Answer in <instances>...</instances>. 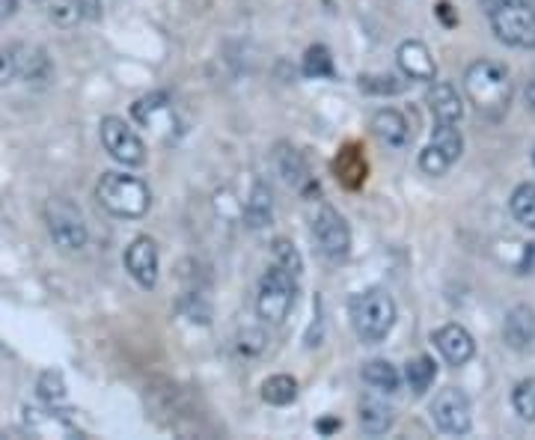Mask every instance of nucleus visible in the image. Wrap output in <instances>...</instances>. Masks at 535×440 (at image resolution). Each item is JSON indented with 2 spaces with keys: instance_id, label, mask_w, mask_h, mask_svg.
Segmentation results:
<instances>
[{
  "instance_id": "ddd939ff",
  "label": "nucleus",
  "mask_w": 535,
  "mask_h": 440,
  "mask_svg": "<svg viewBox=\"0 0 535 440\" xmlns=\"http://www.w3.org/2000/svg\"><path fill=\"white\" fill-rule=\"evenodd\" d=\"M428 110L437 122H446V125H458L461 116H464V102L458 96V90L452 84H443V81H431V90L426 96Z\"/></svg>"
},
{
  "instance_id": "5701e85b",
  "label": "nucleus",
  "mask_w": 535,
  "mask_h": 440,
  "mask_svg": "<svg viewBox=\"0 0 535 440\" xmlns=\"http://www.w3.org/2000/svg\"><path fill=\"white\" fill-rule=\"evenodd\" d=\"M434 378H437V366H434V360L431 357H414V360H408V366H405V381H408V387L417 393V396H423L428 387L434 384Z\"/></svg>"
},
{
  "instance_id": "bb28decb",
  "label": "nucleus",
  "mask_w": 535,
  "mask_h": 440,
  "mask_svg": "<svg viewBox=\"0 0 535 440\" xmlns=\"http://www.w3.org/2000/svg\"><path fill=\"white\" fill-rule=\"evenodd\" d=\"M304 75H307V78H333V57H330V51H327L324 45L307 48Z\"/></svg>"
},
{
  "instance_id": "58836bf2",
  "label": "nucleus",
  "mask_w": 535,
  "mask_h": 440,
  "mask_svg": "<svg viewBox=\"0 0 535 440\" xmlns=\"http://www.w3.org/2000/svg\"><path fill=\"white\" fill-rule=\"evenodd\" d=\"M527 105H530V108H535V84H530V87H527Z\"/></svg>"
},
{
  "instance_id": "a211bd4d",
  "label": "nucleus",
  "mask_w": 535,
  "mask_h": 440,
  "mask_svg": "<svg viewBox=\"0 0 535 440\" xmlns=\"http://www.w3.org/2000/svg\"><path fill=\"white\" fill-rule=\"evenodd\" d=\"M271 215H274V203H271V191L268 185L256 182L253 191H250V200L244 206V218H247V226L250 229H262L271 223Z\"/></svg>"
},
{
  "instance_id": "e433bc0d",
  "label": "nucleus",
  "mask_w": 535,
  "mask_h": 440,
  "mask_svg": "<svg viewBox=\"0 0 535 440\" xmlns=\"http://www.w3.org/2000/svg\"><path fill=\"white\" fill-rule=\"evenodd\" d=\"M15 9H18V0H0V21L12 18V15H15Z\"/></svg>"
},
{
  "instance_id": "cd10ccee",
  "label": "nucleus",
  "mask_w": 535,
  "mask_h": 440,
  "mask_svg": "<svg viewBox=\"0 0 535 440\" xmlns=\"http://www.w3.org/2000/svg\"><path fill=\"white\" fill-rule=\"evenodd\" d=\"M274 259H277V265H280L283 271H289L292 277H301L304 259H301V253H298V247H295L292 241L277 238V241H274Z\"/></svg>"
},
{
  "instance_id": "f8f14e48",
  "label": "nucleus",
  "mask_w": 535,
  "mask_h": 440,
  "mask_svg": "<svg viewBox=\"0 0 535 440\" xmlns=\"http://www.w3.org/2000/svg\"><path fill=\"white\" fill-rule=\"evenodd\" d=\"M396 60H399V69L405 72V78L426 81V84L437 81V66H434V57L426 48V42H420V39L402 42L396 51Z\"/></svg>"
},
{
  "instance_id": "4468645a",
  "label": "nucleus",
  "mask_w": 535,
  "mask_h": 440,
  "mask_svg": "<svg viewBox=\"0 0 535 440\" xmlns=\"http://www.w3.org/2000/svg\"><path fill=\"white\" fill-rule=\"evenodd\" d=\"M503 339L512 351H530L535 342V313L527 304H518L509 310L506 325H503Z\"/></svg>"
},
{
  "instance_id": "39448f33",
  "label": "nucleus",
  "mask_w": 535,
  "mask_h": 440,
  "mask_svg": "<svg viewBox=\"0 0 535 440\" xmlns=\"http://www.w3.org/2000/svg\"><path fill=\"white\" fill-rule=\"evenodd\" d=\"M491 27L497 39L512 48H535V9L524 0H503L491 9Z\"/></svg>"
},
{
  "instance_id": "412c9836",
  "label": "nucleus",
  "mask_w": 535,
  "mask_h": 440,
  "mask_svg": "<svg viewBox=\"0 0 535 440\" xmlns=\"http://www.w3.org/2000/svg\"><path fill=\"white\" fill-rule=\"evenodd\" d=\"M262 399H265L268 405H277V408L292 405V402L298 399V381H295L292 375H271V378L262 384Z\"/></svg>"
},
{
  "instance_id": "6e6552de",
  "label": "nucleus",
  "mask_w": 535,
  "mask_h": 440,
  "mask_svg": "<svg viewBox=\"0 0 535 440\" xmlns=\"http://www.w3.org/2000/svg\"><path fill=\"white\" fill-rule=\"evenodd\" d=\"M431 417H434V423L443 435H455V438L467 435L470 426H473V408H470L467 393L458 390V387L440 390L434 405H431Z\"/></svg>"
},
{
  "instance_id": "c85d7f7f",
  "label": "nucleus",
  "mask_w": 535,
  "mask_h": 440,
  "mask_svg": "<svg viewBox=\"0 0 535 440\" xmlns=\"http://www.w3.org/2000/svg\"><path fill=\"white\" fill-rule=\"evenodd\" d=\"M167 105H170V99H167L164 93H152V96L137 99V102L131 105V113H134V119H137V122L149 125V122L155 119V113L167 110Z\"/></svg>"
},
{
  "instance_id": "f03ea898",
  "label": "nucleus",
  "mask_w": 535,
  "mask_h": 440,
  "mask_svg": "<svg viewBox=\"0 0 535 440\" xmlns=\"http://www.w3.org/2000/svg\"><path fill=\"white\" fill-rule=\"evenodd\" d=\"M348 313H351L354 333L369 345L387 339L396 325V301L384 289H366V292L354 295Z\"/></svg>"
},
{
  "instance_id": "393cba45",
  "label": "nucleus",
  "mask_w": 535,
  "mask_h": 440,
  "mask_svg": "<svg viewBox=\"0 0 535 440\" xmlns=\"http://www.w3.org/2000/svg\"><path fill=\"white\" fill-rule=\"evenodd\" d=\"M36 393H39V399L48 402V405L63 402V399H66V378H63V372H57V369L42 372L39 381H36Z\"/></svg>"
},
{
  "instance_id": "a878e982",
  "label": "nucleus",
  "mask_w": 535,
  "mask_h": 440,
  "mask_svg": "<svg viewBox=\"0 0 535 440\" xmlns=\"http://www.w3.org/2000/svg\"><path fill=\"white\" fill-rule=\"evenodd\" d=\"M512 408L524 423H535V378H524L512 390Z\"/></svg>"
},
{
  "instance_id": "4be33fe9",
  "label": "nucleus",
  "mask_w": 535,
  "mask_h": 440,
  "mask_svg": "<svg viewBox=\"0 0 535 440\" xmlns=\"http://www.w3.org/2000/svg\"><path fill=\"white\" fill-rule=\"evenodd\" d=\"M509 209H512V218L518 220L521 226L535 229V185L533 182H524L512 191V200H509Z\"/></svg>"
},
{
  "instance_id": "f3484780",
  "label": "nucleus",
  "mask_w": 535,
  "mask_h": 440,
  "mask_svg": "<svg viewBox=\"0 0 535 440\" xmlns=\"http://www.w3.org/2000/svg\"><path fill=\"white\" fill-rule=\"evenodd\" d=\"M15 51V63H18V78L24 81H45L51 75V60L42 48H30V45H12Z\"/></svg>"
},
{
  "instance_id": "c756f323",
  "label": "nucleus",
  "mask_w": 535,
  "mask_h": 440,
  "mask_svg": "<svg viewBox=\"0 0 535 440\" xmlns=\"http://www.w3.org/2000/svg\"><path fill=\"white\" fill-rule=\"evenodd\" d=\"M449 167H452V161H449L434 143H428L426 149L420 152V170H423L426 176H443Z\"/></svg>"
},
{
  "instance_id": "ea45409f",
  "label": "nucleus",
  "mask_w": 535,
  "mask_h": 440,
  "mask_svg": "<svg viewBox=\"0 0 535 440\" xmlns=\"http://www.w3.org/2000/svg\"><path fill=\"white\" fill-rule=\"evenodd\" d=\"M533 164H535V149H533Z\"/></svg>"
},
{
  "instance_id": "72a5a7b5",
  "label": "nucleus",
  "mask_w": 535,
  "mask_h": 440,
  "mask_svg": "<svg viewBox=\"0 0 535 440\" xmlns=\"http://www.w3.org/2000/svg\"><path fill=\"white\" fill-rule=\"evenodd\" d=\"M262 348H265V333H262V330H244V333H241V351L259 354Z\"/></svg>"
},
{
  "instance_id": "b1692460",
  "label": "nucleus",
  "mask_w": 535,
  "mask_h": 440,
  "mask_svg": "<svg viewBox=\"0 0 535 440\" xmlns=\"http://www.w3.org/2000/svg\"><path fill=\"white\" fill-rule=\"evenodd\" d=\"M431 143L455 164L458 158H461V149H464V137H461V131L455 128V125H446V122H437V128H434V137H431Z\"/></svg>"
},
{
  "instance_id": "a19ab883",
  "label": "nucleus",
  "mask_w": 535,
  "mask_h": 440,
  "mask_svg": "<svg viewBox=\"0 0 535 440\" xmlns=\"http://www.w3.org/2000/svg\"><path fill=\"white\" fill-rule=\"evenodd\" d=\"M36 3H42V0H36Z\"/></svg>"
},
{
  "instance_id": "f257e3e1",
  "label": "nucleus",
  "mask_w": 535,
  "mask_h": 440,
  "mask_svg": "<svg viewBox=\"0 0 535 440\" xmlns=\"http://www.w3.org/2000/svg\"><path fill=\"white\" fill-rule=\"evenodd\" d=\"M464 90L467 99L488 116H503L512 102V81L506 66L494 63V60H476L467 72H464Z\"/></svg>"
},
{
  "instance_id": "4c0bfd02",
  "label": "nucleus",
  "mask_w": 535,
  "mask_h": 440,
  "mask_svg": "<svg viewBox=\"0 0 535 440\" xmlns=\"http://www.w3.org/2000/svg\"><path fill=\"white\" fill-rule=\"evenodd\" d=\"M339 426H342L339 420H324V423H321V432H333V429H339Z\"/></svg>"
},
{
  "instance_id": "6ab92c4d",
  "label": "nucleus",
  "mask_w": 535,
  "mask_h": 440,
  "mask_svg": "<svg viewBox=\"0 0 535 440\" xmlns=\"http://www.w3.org/2000/svg\"><path fill=\"white\" fill-rule=\"evenodd\" d=\"M363 381L369 387H375L378 393H396L399 384H402V375L390 360H369L363 366Z\"/></svg>"
},
{
  "instance_id": "20e7f679",
  "label": "nucleus",
  "mask_w": 535,
  "mask_h": 440,
  "mask_svg": "<svg viewBox=\"0 0 535 440\" xmlns=\"http://www.w3.org/2000/svg\"><path fill=\"white\" fill-rule=\"evenodd\" d=\"M295 280L289 271H283L280 265L268 268V274L259 283V298H256V310L259 319L268 325H283L295 307Z\"/></svg>"
},
{
  "instance_id": "f704fd0d",
  "label": "nucleus",
  "mask_w": 535,
  "mask_h": 440,
  "mask_svg": "<svg viewBox=\"0 0 535 440\" xmlns=\"http://www.w3.org/2000/svg\"><path fill=\"white\" fill-rule=\"evenodd\" d=\"M81 6V15L90 18V21H99L102 18V0H78Z\"/></svg>"
},
{
  "instance_id": "2f4dec72",
  "label": "nucleus",
  "mask_w": 535,
  "mask_h": 440,
  "mask_svg": "<svg viewBox=\"0 0 535 440\" xmlns=\"http://www.w3.org/2000/svg\"><path fill=\"white\" fill-rule=\"evenodd\" d=\"M18 78V63H15V51L0 45V87L12 84Z\"/></svg>"
},
{
  "instance_id": "423d86ee",
  "label": "nucleus",
  "mask_w": 535,
  "mask_h": 440,
  "mask_svg": "<svg viewBox=\"0 0 535 440\" xmlns=\"http://www.w3.org/2000/svg\"><path fill=\"white\" fill-rule=\"evenodd\" d=\"M45 223H48V235L63 250H81L90 241V229L84 223L81 209L66 197H54L45 203Z\"/></svg>"
},
{
  "instance_id": "7ed1b4c3",
  "label": "nucleus",
  "mask_w": 535,
  "mask_h": 440,
  "mask_svg": "<svg viewBox=\"0 0 535 440\" xmlns=\"http://www.w3.org/2000/svg\"><path fill=\"white\" fill-rule=\"evenodd\" d=\"M96 200L113 218L128 220L143 218L152 206V194L146 182H140L137 176H125V173H105L96 185Z\"/></svg>"
},
{
  "instance_id": "c9c22d12",
  "label": "nucleus",
  "mask_w": 535,
  "mask_h": 440,
  "mask_svg": "<svg viewBox=\"0 0 535 440\" xmlns=\"http://www.w3.org/2000/svg\"><path fill=\"white\" fill-rule=\"evenodd\" d=\"M518 271H521V274H535V241L533 244H527V250H524V256H521V262H518Z\"/></svg>"
},
{
  "instance_id": "0eeeda50",
  "label": "nucleus",
  "mask_w": 535,
  "mask_h": 440,
  "mask_svg": "<svg viewBox=\"0 0 535 440\" xmlns=\"http://www.w3.org/2000/svg\"><path fill=\"white\" fill-rule=\"evenodd\" d=\"M102 143H105V149L110 152V158L119 161V164H125V167L146 164V143L119 116H105L102 119Z\"/></svg>"
},
{
  "instance_id": "473e14b6",
  "label": "nucleus",
  "mask_w": 535,
  "mask_h": 440,
  "mask_svg": "<svg viewBox=\"0 0 535 440\" xmlns=\"http://www.w3.org/2000/svg\"><path fill=\"white\" fill-rule=\"evenodd\" d=\"M378 81H381V84H375L372 78H360V87L369 90V93H399V90H402V84H399L393 75H381Z\"/></svg>"
},
{
  "instance_id": "7c9ffc66",
  "label": "nucleus",
  "mask_w": 535,
  "mask_h": 440,
  "mask_svg": "<svg viewBox=\"0 0 535 440\" xmlns=\"http://www.w3.org/2000/svg\"><path fill=\"white\" fill-rule=\"evenodd\" d=\"M81 18H84V15H81L78 0H54V3H51V21H54V24L72 27V24H78Z\"/></svg>"
},
{
  "instance_id": "9d476101",
  "label": "nucleus",
  "mask_w": 535,
  "mask_h": 440,
  "mask_svg": "<svg viewBox=\"0 0 535 440\" xmlns=\"http://www.w3.org/2000/svg\"><path fill=\"white\" fill-rule=\"evenodd\" d=\"M125 271L143 286L155 289L158 283V244L149 235H140L128 244L125 250Z\"/></svg>"
},
{
  "instance_id": "1a4fd4ad",
  "label": "nucleus",
  "mask_w": 535,
  "mask_h": 440,
  "mask_svg": "<svg viewBox=\"0 0 535 440\" xmlns=\"http://www.w3.org/2000/svg\"><path fill=\"white\" fill-rule=\"evenodd\" d=\"M313 235H316L321 253L333 262L345 259L351 250V229L333 206H321L319 215L313 220Z\"/></svg>"
},
{
  "instance_id": "aec40b11",
  "label": "nucleus",
  "mask_w": 535,
  "mask_h": 440,
  "mask_svg": "<svg viewBox=\"0 0 535 440\" xmlns=\"http://www.w3.org/2000/svg\"><path fill=\"white\" fill-rule=\"evenodd\" d=\"M24 414H27L24 417L27 429L36 432L39 438H51V435H57V438H75V429L66 420H60L57 414H45V411H36V408H27Z\"/></svg>"
},
{
  "instance_id": "9b49d317",
  "label": "nucleus",
  "mask_w": 535,
  "mask_h": 440,
  "mask_svg": "<svg viewBox=\"0 0 535 440\" xmlns=\"http://www.w3.org/2000/svg\"><path fill=\"white\" fill-rule=\"evenodd\" d=\"M434 345L449 366H464L476 354V342L461 325H443L434 330Z\"/></svg>"
},
{
  "instance_id": "dca6fc26",
  "label": "nucleus",
  "mask_w": 535,
  "mask_h": 440,
  "mask_svg": "<svg viewBox=\"0 0 535 440\" xmlns=\"http://www.w3.org/2000/svg\"><path fill=\"white\" fill-rule=\"evenodd\" d=\"M393 420H396V411L381 402V399H363L360 402V426L366 435L378 438V435H387L393 429Z\"/></svg>"
},
{
  "instance_id": "2eb2a0df",
  "label": "nucleus",
  "mask_w": 535,
  "mask_h": 440,
  "mask_svg": "<svg viewBox=\"0 0 535 440\" xmlns=\"http://www.w3.org/2000/svg\"><path fill=\"white\" fill-rule=\"evenodd\" d=\"M372 131H375V137H378L381 143H387V146H393V149H402V146L411 140V125H408L405 113L396 108L378 110V113L372 116Z\"/></svg>"
}]
</instances>
